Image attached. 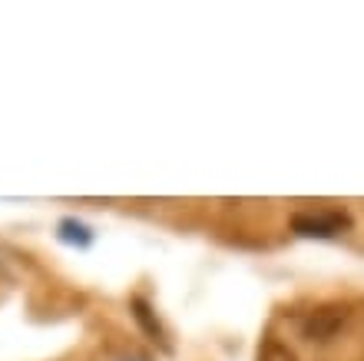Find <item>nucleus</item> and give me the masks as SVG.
<instances>
[{"mask_svg": "<svg viewBox=\"0 0 364 361\" xmlns=\"http://www.w3.org/2000/svg\"><path fill=\"white\" fill-rule=\"evenodd\" d=\"M291 229L305 239H338L351 229V216L341 209H315V212H298L291 219Z\"/></svg>", "mask_w": 364, "mask_h": 361, "instance_id": "nucleus-1", "label": "nucleus"}, {"mask_svg": "<svg viewBox=\"0 0 364 361\" xmlns=\"http://www.w3.org/2000/svg\"><path fill=\"white\" fill-rule=\"evenodd\" d=\"M348 312L345 308H338V305H328V308H318V312H311L301 322V332H305V338H311V342H328V338H335L338 328L345 325Z\"/></svg>", "mask_w": 364, "mask_h": 361, "instance_id": "nucleus-2", "label": "nucleus"}, {"mask_svg": "<svg viewBox=\"0 0 364 361\" xmlns=\"http://www.w3.org/2000/svg\"><path fill=\"white\" fill-rule=\"evenodd\" d=\"M133 315H136V322L143 325V328L153 335L156 342H163V325L156 322V315L149 312V305H146L143 298H133Z\"/></svg>", "mask_w": 364, "mask_h": 361, "instance_id": "nucleus-3", "label": "nucleus"}, {"mask_svg": "<svg viewBox=\"0 0 364 361\" xmlns=\"http://www.w3.org/2000/svg\"><path fill=\"white\" fill-rule=\"evenodd\" d=\"M60 239L63 242H77V246H90V229L83 226V222H73V219H63L60 222Z\"/></svg>", "mask_w": 364, "mask_h": 361, "instance_id": "nucleus-4", "label": "nucleus"}, {"mask_svg": "<svg viewBox=\"0 0 364 361\" xmlns=\"http://www.w3.org/2000/svg\"><path fill=\"white\" fill-rule=\"evenodd\" d=\"M259 361H295V352L282 345L278 338H269V342L259 348Z\"/></svg>", "mask_w": 364, "mask_h": 361, "instance_id": "nucleus-5", "label": "nucleus"}, {"mask_svg": "<svg viewBox=\"0 0 364 361\" xmlns=\"http://www.w3.org/2000/svg\"><path fill=\"white\" fill-rule=\"evenodd\" d=\"M116 361H149V358H139V355H129V358H116Z\"/></svg>", "mask_w": 364, "mask_h": 361, "instance_id": "nucleus-6", "label": "nucleus"}]
</instances>
